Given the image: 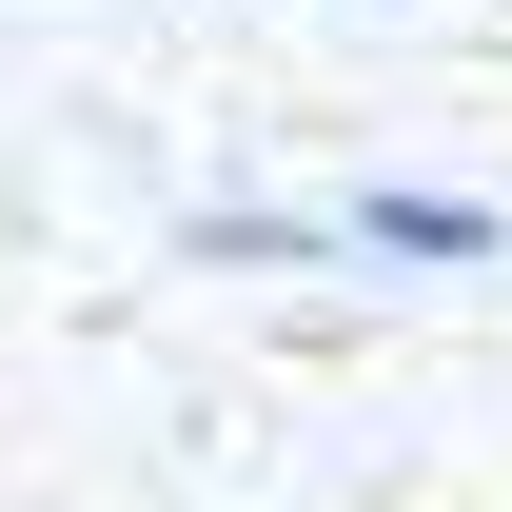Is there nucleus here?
<instances>
[{
  "label": "nucleus",
  "instance_id": "f257e3e1",
  "mask_svg": "<svg viewBox=\"0 0 512 512\" xmlns=\"http://www.w3.org/2000/svg\"><path fill=\"white\" fill-rule=\"evenodd\" d=\"M375 256H493L473 197H375Z\"/></svg>",
  "mask_w": 512,
  "mask_h": 512
}]
</instances>
